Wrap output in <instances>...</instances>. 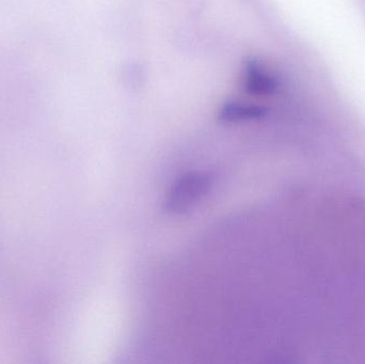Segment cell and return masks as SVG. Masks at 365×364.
I'll return each mask as SVG.
<instances>
[{"instance_id": "cell-1", "label": "cell", "mask_w": 365, "mask_h": 364, "mask_svg": "<svg viewBox=\"0 0 365 364\" xmlns=\"http://www.w3.org/2000/svg\"><path fill=\"white\" fill-rule=\"evenodd\" d=\"M212 182L214 177L207 172L185 173L171 186L165 200V209L169 213H186L208 194Z\"/></svg>"}]
</instances>
